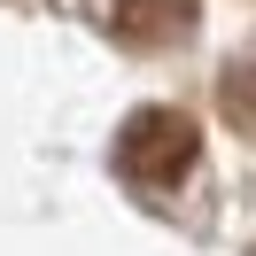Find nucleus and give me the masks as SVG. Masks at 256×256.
Wrapping results in <instances>:
<instances>
[{"instance_id":"nucleus-1","label":"nucleus","mask_w":256,"mask_h":256,"mask_svg":"<svg viewBox=\"0 0 256 256\" xmlns=\"http://www.w3.org/2000/svg\"><path fill=\"white\" fill-rule=\"evenodd\" d=\"M194 156H202V132H194L186 109H132L124 132H116V171L132 178V186H178V178L194 171Z\"/></svg>"},{"instance_id":"nucleus-2","label":"nucleus","mask_w":256,"mask_h":256,"mask_svg":"<svg viewBox=\"0 0 256 256\" xmlns=\"http://www.w3.org/2000/svg\"><path fill=\"white\" fill-rule=\"evenodd\" d=\"M202 16V0H109V24L124 47H178Z\"/></svg>"},{"instance_id":"nucleus-3","label":"nucleus","mask_w":256,"mask_h":256,"mask_svg":"<svg viewBox=\"0 0 256 256\" xmlns=\"http://www.w3.org/2000/svg\"><path fill=\"white\" fill-rule=\"evenodd\" d=\"M218 109H225V124L233 132H248L256 140V62H233L218 78Z\"/></svg>"}]
</instances>
